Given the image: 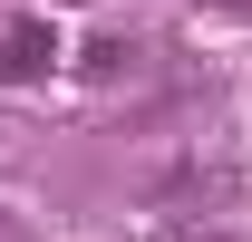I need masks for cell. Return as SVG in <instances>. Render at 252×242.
I'll return each instance as SVG.
<instances>
[{
	"mask_svg": "<svg viewBox=\"0 0 252 242\" xmlns=\"http://www.w3.org/2000/svg\"><path fill=\"white\" fill-rule=\"evenodd\" d=\"M59 68V30L49 20H10L0 30V78H49Z\"/></svg>",
	"mask_w": 252,
	"mask_h": 242,
	"instance_id": "6da1fadb",
	"label": "cell"
},
{
	"mask_svg": "<svg viewBox=\"0 0 252 242\" xmlns=\"http://www.w3.org/2000/svg\"><path fill=\"white\" fill-rule=\"evenodd\" d=\"M223 10H243V20H252V0H223Z\"/></svg>",
	"mask_w": 252,
	"mask_h": 242,
	"instance_id": "7a4b0ae2",
	"label": "cell"
}]
</instances>
